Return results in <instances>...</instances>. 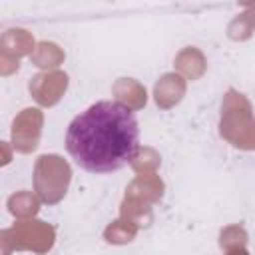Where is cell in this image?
I'll return each instance as SVG.
<instances>
[{"label":"cell","mask_w":255,"mask_h":255,"mask_svg":"<svg viewBox=\"0 0 255 255\" xmlns=\"http://www.w3.org/2000/svg\"><path fill=\"white\" fill-rule=\"evenodd\" d=\"M66 149L76 165L90 173L122 169L139 149V124L133 110L110 100L92 104L70 122Z\"/></svg>","instance_id":"6da1fadb"}]
</instances>
